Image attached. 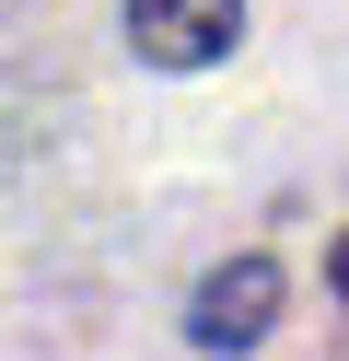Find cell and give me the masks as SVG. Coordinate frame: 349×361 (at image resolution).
Segmentation results:
<instances>
[{
  "mask_svg": "<svg viewBox=\"0 0 349 361\" xmlns=\"http://www.w3.org/2000/svg\"><path fill=\"white\" fill-rule=\"evenodd\" d=\"M233 24H245V0H128L140 59H163V71H209L233 47Z\"/></svg>",
  "mask_w": 349,
  "mask_h": 361,
  "instance_id": "1",
  "label": "cell"
},
{
  "mask_svg": "<svg viewBox=\"0 0 349 361\" xmlns=\"http://www.w3.org/2000/svg\"><path fill=\"white\" fill-rule=\"evenodd\" d=\"M268 314H279V268H221V280L186 303V326H198V350H256L268 338Z\"/></svg>",
  "mask_w": 349,
  "mask_h": 361,
  "instance_id": "2",
  "label": "cell"
},
{
  "mask_svg": "<svg viewBox=\"0 0 349 361\" xmlns=\"http://www.w3.org/2000/svg\"><path fill=\"white\" fill-rule=\"evenodd\" d=\"M338 291H349V245H338Z\"/></svg>",
  "mask_w": 349,
  "mask_h": 361,
  "instance_id": "3",
  "label": "cell"
}]
</instances>
